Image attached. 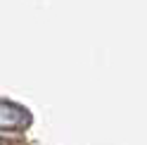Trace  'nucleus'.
Listing matches in <instances>:
<instances>
[{
	"label": "nucleus",
	"mask_w": 147,
	"mask_h": 145,
	"mask_svg": "<svg viewBox=\"0 0 147 145\" xmlns=\"http://www.w3.org/2000/svg\"><path fill=\"white\" fill-rule=\"evenodd\" d=\"M31 124V114L22 105L0 100V131H24Z\"/></svg>",
	"instance_id": "1"
},
{
	"label": "nucleus",
	"mask_w": 147,
	"mask_h": 145,
	"mask_svg": "<svg viewBox=\"0 0 147 145\" xmlns=\"http://www.w3.org/2000/svg\"><path fill=\"white\" fill-rule=\"evenodd\" d=\"M0 145H7V143H5V140H3V138H0Z\"/></svg>",
	"instance_id": "2"
}]
</instances>
